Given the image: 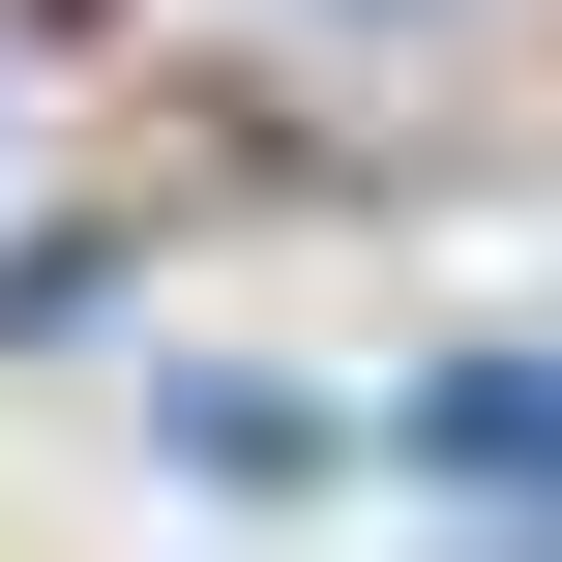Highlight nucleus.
Here are the masks:
<instances>
[{"label": "nucleus", "mask_w": 562, "mask_h": 562, "mask_svg": "<svg viewBox=\"0 0 562 562\" xmlns=\"http://www.w3.org/2000/svg\"><path fill=\"white\" fill-rule=\"evenodd\" d=\"M445 445H474V474H533V504H562V385H533V356H474V385H445Z\"/></svg>", "instance_id": "f257e3e1"}]
</instances>
